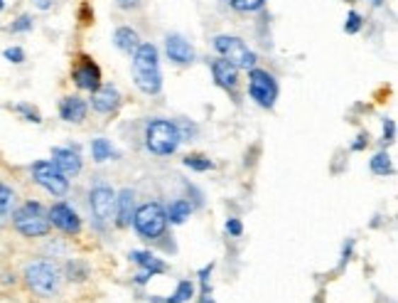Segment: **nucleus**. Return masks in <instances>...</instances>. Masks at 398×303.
Instances as JSON below:
<instances>
[{"label":"nucleus","mask_w":398,"mask_h":303,"mask_svg":"<svg viewBox=\"0 0 398 303\" xmlns=\"http://www.w3.org/2000/svg\"><path fill=\"white\" fill-rule=\"evenodd\" d=\"M86 111H89V104L81 96H64L59 101V119L66 123H81L86 119Z\"/></svg>","instance_id":"17"},{"label":"nucleus","mask_w":398,"mask_h":303,"mask_svg":"<svg viewBox=\"0 0 398 303\" xmlns=\"http://www.w3.org/2000/svg\"><path fill=\"white\" fill-rule=\"evenodd\" d=\"M13 111H15V114H20L25 121H30V123H42V116H40V111L35 109V106H30V104H15Z\"/></svg>","instance_id":"28"},{"label":"nucleus","mask_w":398,"mask_h":303,"mask_svg":"<svg viewBox=\"0 0 398 303\" xmlns=\"http://www.w3.org/2000/svg\"><path fill=\"white\" fill-rule=\"evenodd\" d=\"M229 5L236 13H258L266 8V0H229Z\"/></svg>","instance_id":"27"},{"label":"nucleus","mask_w":398,"mask_h":303,"mask_svg":"<svg viewBox=\"0 0 398 303\" xmlns=\"http://www.w3.org/2000/svg\"><path fill=\"white\" fill-rule=\"evenodd\" d=\"M361 28H364V20H361V15L356 13V10H351V13L347 15V23H344V33L356 35Z\"/></svg>","instance_id":"30"},{"label":"nucleus","mask_w":398,"mask_h":303,"mask_svg":"<svg viewBox=\"0 0 398 303\" xmlns=\"http://www.w3.org/2000/svg\"><path fill=\"white\" fill-rule=\"evenodd\" d=\"M64 274H66V279H69V281H84L86 276H89V266H86L84 261L71 259V261H66Z\"/></svg>","instance_id":"25"},{"label":"nucleus","mask_w":398,"mask_h":303,"mask_svg":"<svg viewBox=\"0 0 398 303\" xmlns=\"http://www.w3.org/2000/svg\"><path fill=\"white\" fill-rule=\"evenodd\" d=\"M113 215H116L118 227H131V219L136 215V190L126 188L116 195V210H113Z\"/></svg>","instance_id":"16"},{"label":"nucleus","mask_w":398,"mask_h":303,"mask_svg":"<svg viewBox=\"0 0 398 303\" xmlns=\"http://www.w3.org/2000/svg\"><path fill=\"white\" fill-rule=\"evenodd\" d=\"M35 3V8H40V10H49L52 8V0H33Z\"/></svg>","instance_id":"36"},{"label":"nucleus","mask_w":398,"mask_h":303,"mask_svg":"<svg viewBox=\"0 0 398 303\" xmlns=\"http://www.w3.org/2000/svg\"><path fill=\"white\" fill-rule=\"evenodd\" d=\"M182 163L194 173H206V171H214V161H209L206 156H187L182 158Z\"/></svg>","instance_id":"26"},{"label":"nucleus","mask_w":398,"mask_h":303,"mask_svg":"<svg viewBox=\"0 0 398 303\" xmlns=\"http://www.w3.org/2000/svg\"><path fill=\"white\" fill-rule=\"evenodd\" d=\"M226 234L229 237H241L244 234V222L239 217H229L226 219Z\"/></svg>","instance_id":"31"},{"label":"nucleus","mask_w":398,"mask_h":303,"mask_svg":"<svg viewBox=\"0 0 398 303\" xmlns=\"http://www.w3.org/2000/svg\"><path fill=\"white\" fill-rule=\"evenodd\" d=\"M150 279H153V276H150V274H146V271H141V274L136 276V284H141V286H143V284H148Z\"/></svg>","instance_id":"37"},{"label":"nucleus","mask_w":398,"mask_h":303,"mask_svg":"<svg viewBox=\"0 0 398 303\" xmlns=\"http://www.w3.org/2000/svg\"><path fill=\"white\" fill-rule=\"evenodd\" d=\"M192 212H194L192 202H189V200H185V198L172 200V202L165 207V215H168V224H185L189 217H192Z\"/></svg>","instance_id":"20"},{"label":"nucleus","mask_w":398,"mask_h":303,"mask_svg":"<svg viewBox=\"0 0 398 303\" xmlns=\"http://www.w3.org/2000/svg\"><path fill=\"white\" fill-rule=\"evenodd\" d=\"M5 10V0H0V13H3Z\"/></svg>","instance_id":"38"},{"label":"nucleus","mask_w":398,"mask_h":303,"mask_svg":"<svg viewBox=\"0 0 398 303\" xmlns=\"http://www.w3.org/2000/svg\"><path fill=\"white\" fill-rule=\"evenodd\" d=\"M113 45H116L121 52L133 55L138 50V45H141V35H138L131 25H121V28H116V33H113Z\"/></svg>","instance_id":"19"},{"label":"nucleus","mask_w":398,"mask_h":303,"mask_svg":"<svg viewBox=\"0 0 398 303\" xmlns=\"http://www.w3.org/2000/svg\"><path fill=\"white\" fill-rule=\"evenodd\" d=\"M381 3H384V0H374V5H381Z\"/></svg>","instance_id":"39"},{"label":"nucleus","mask_w":398,"mask_h":303,"mask_svg":"<svg viewBox=\"0 0 398 303\" xmlns=\"http://www.w3.org/2000/svg\"><path fill=\"white\" fill-rule=\"evenodd\" d=\"M214 50L219 52V57H224L226 62L236 67V69H253L256 67V52L244 42L241 38H234V35H216L214 38Z\"/></svg>","instance_id":"6"},{"label":"nucleus","mask_w":398,"mask_h":303,"mask_svg":"<svg viewBox=\"0 0 398 303\" xmlns=\"http://www.w3.org/2000/svg\"><path fill=\"white\" fill-rule=\"evenodd\" d=\"M366 146H369V136H364V133H361V136L351 143V151H364Z\"/></svg>","instance_id":"35"},{"label":"nucleus","mask_w":398,"mask_h":303,"mask_svg":"<svg viewBox=\"0 0 398 303\" xmlns=\"http://www.w3.org/2000/svg\"><path fill=\"white\" fill-rule=\"evenodd\" d=\"M71 79H74V84L79 86V89H84V91H96L103 84L99 64H96L91 57H81L79 59V64H76L74 72H71Z\"/></svg>","instance_id":"11"},{"label":"nucleus","mask_w":398,"mask_h":303,"mask_svg":"<svg viewBox=\"0 0 398 303\" xmlns=\"http://www.w3.org/2000/svg\"><path fill=\"white\" fill-rule=\"evenodd\" d=\"M123 96L113 84H101L96 91H91V109L96 114H116Z\"/></svg>","instance_id":"13"},{"label":"nucleus","mask_w":398,"mask_h":303,"mask_svg":"<svg viewBox=\"0 0 398 303\" xmlns=\"http://www.w3.org/2000/svg\"><path fill=\"white\" fill-rule=\"evenodd\" d=\"M10 219H13L15 232H18L20 237H25V239L47 237L49 229H52L47 210H45V205L37 202V200H25L20 207L13 210Z\"/></svg>","instance_id":"2"},{"label":"nucleus","mask_w":398,"mask_h":303,"mask_svg":"<svg viewBox=\"0 0 398 303\" xmlns=\"http://www.w3.org/2000/svg\"><path fill=\"white\" fill-rule=\"evenodd\" d=\"M281 94V86H278L276 76L268 69H258L253 67L249 69V96L256 101L261 109H273Z\"/></svg>","instance_id":"7"},{"label":"nucleus","mask_w":398,"mask_h":303,"mask_svg":"<svg viewBox=\"0 0 398 303\" xmlns=\"http://www.w3.org/2000/svg\"><path fill=\"white\" fill-rule=\"evenodd\" d=\"M131 224L141 239H146V242H158V239L168 232V215H165V207L160 202H146L136 210Z\"/></svg>","instance_id":"5"},{"label":"nucleus","mask_w":398,"mask_h":303,"mask_svg":"<svg viewBox=\"0 0 398 303\" xmlns=\"http://www.w3.org/2000/svg\"><path fill=\"white\" fill-rule=\"evenodd\" d=\"M23 279L28 284V289L33 294L42 296V299H52V296L59 294V284H62V271L57 269L52 261H33V264L25 266Z\"/></svg>","instance_id":"4"},{"label":"nucleus","mask_w":398,"mask_h":303,"mask_svg":"<svg viewBox=\"0 0 398 303\" xmlns=\"http://www.w3.org/2000/svg\"><path fill=\"white\" fill-rule=\"evenodd\" d=\"M52 163L64 173L66 178H76L84 168V161H81L79 151L69 146H54L52 148Z\"/></svg>","instance_id":"12"},{"label":"nucleus","mask_w":398,"mask_h":303,"mask_svg":"<svg viewBox=\"0 0 398 303\" xmlns=\"http://www.w3.org/2000/svg\"><path fill=\"white\" fill-rule=\"evenodd\" d=\"M116 5H118V8H123V10H136V8H141V5H143V0H116Z\"/></svg>","instance_id":"34"},{"label":"nucleus","mask_w":398,"mask_h":303,"mask_svg":"<svg viewBox=\"0 0 398 303\" xmlns=\"http://www.w3.org/2000/svg\"><path fill=\"white\" fill-rule=\"evenodd\" d=\"M369 168H371V173L374 176H379V178H389L391 173H394V161H391V156L389 153H376L374 158L369 161Z\"/></svg>","instance_id":"23"},{"label":"nucleus","mask_w":398,"mask_h":303,"mask_svg":"<svg viewBox=\"0 0 398 303\" xmlns=\"http://www.w3.org/2000/svg\"><path fill=\"white\" fill-rule=\"evenodd\" d=\"M89 207H91V215H94L96 224L111 222L113 210H116V193L103 183L94 185L89 193Z\"/></svg>","instance_id":"10"},{"label":"nucleus","mask_w":398,"mask_h":303,"mask_svg":"<svg viewBox=\"0 0 398 303\" xmlns=\"http://www.w3.org/2000/svg\"><path fill=\"white\" fill-rule=\"evenodd\" d=\"M30 173H33V181L37 183L45 193H49L52 198H64V195L69 193V178H66L52 161H35Z\"/></svg>","instance_id":"8"},{"label":"nucleus","mask_w":398,"mask_h":303,"mask_svg":"<svg viewBox=\"0 0 398 303\" xmlns=\"http://www.w3.org/2000/svg\"><path fill=\"white\" fill-rule=\"evenodd\" d=\"M128 256H131L133 264L141 266V271H146L150 276H158V274H165V271H168V264H165L158 254H153V251H148V249H133Z\"/></svg>","instance_id":"18"},{"label":"nucleus","mask_w":398,"mask_h":303,"mask_svg":"<svg viewBox=\"0 0 398 303\" xmlns=\"http://www.w3.org/2000/svg\"><path fill=\"white\" fill-rule=\"evenodd\" d=\"M3 57L8 62H13V64H23V62H25V50L23 47H8L3 52Z\"/></svg>","instance_id":"32"},{"label":"nucleus","mask_w":398,"mask_h":303,"mask_svg":"<svg viewBox=\"0 0 398 303\" xmlns=\"http://www.w3.org/2000/svg\"><path fill=\"white\" fill-rule=\"evenodd\" d=\"M396 138V123L394 119H384V141L391 143Z\"/></svg>","instance_id":"33"},{"label":"nucleus","mask_w":398,"mask_h":303,"mask_svg":"<svg viewBox=\"0 0 398 303\" xmlns=\"http://www.w3.org/2000/svg\"><path fill=\"white\" fill-rule=\"evenodd\" d=\"M182 136H180L177 121L170 119H153L146 126V148L153 156L168 158L172 153H177Z\"/></svg>","instance_id":"3"},{"label":"nucleus","mask_w":398,"mask_h":303,"mask_svg":"<svg viewBox=\"0 0 398 303\" xmlns=\"http://www.w3.org/2000/svg\"><path fill=\"white\" fill-rule=\"evenodd\" d=\"M33 25H35V20H33V15H20L15 23H10V33H30L33 30Z\"/></svg>","instance_id":"29"},{"label":"nucleus","mask_w":398,"mask_h":303,"mask_svg":"<svg viewBox=\"0 0 398 303\" xmlns=\"http://www.w3.org/2000/svg\"><path fill=\"white\" fill-rule=\"evenodd\" d=\"M211 76H214L216 86H221L226 91H234L239 86V69L224 57L211 62Z\"/></svg>","instance_id":"15"},{"label":"nucleus","mask_w":398,"mask_h":303,"mask_svg":"<svg viewBox=\"0 0 398 303\" xmlns=\"http://www.w3.org/2000/svg\"><path fill=\"white\" fill-rule=\"evenodd\" d=\"M165 52H168V57L180 67L192 64L194 57H197V52H194V47L189 45V40H185L182 35H177V33L165 38Z\"/></svg>","instance_id":"14"},{"label":"nucleus","mask_w":398,"mask_h":303,"mask_svg":"<svg viewBox=\"0 0 398 303\" xmlns=\"http://www.w3.org/2000/svg\"><path fill=\"white\" fill-rule=\"evenodd\" d=\"M194 284L189 279H185V281H180L177 284V289H175V294L170 296V299H163V303H189L194 299Z\"/></svg>","instance_id":"24"},{"label":"nucleus","mask_w":398,"mask_h":303,"mask_svg":"<svg viewBox=\"0 0 398 303\" xmlns=\"http://www.w3.org/2000/svg\"><path fill=\"white\" fill-rule=\"evenodd\" d=\"M133 57V81L146 96L163 91V72H160V52L153 42H141Z\"/></svg>","instance_id":"1"},{"label":"nucleus","mask_w":398,"mask_h":303,"mask_svg":"<svg viewBox=\"0 0 398 303\" xmlns=\"http://www.w3.org/2000/svg\"><path fill=\"white\" fill-rule=\"evenodd\" d=\"M47 217H49L52 227L59 229L62 234H69V237H76V234L81 232V227H84L79 212H76L69 202H54L47 210Z\"/></svg>","instance_id":"9"},{"label":"nucleus","mask_w":398,"mask_h":303,"mask_svg":"<svg viewBox=\"0 0 398 303\" xmlns=\"http://www.w3.org/2000/svg\"><path fill=\"white\" fill-rule=\"evenodd\" d=\"M91 158H94L96 163L116 161L118 151L111 146V141H106V138H94V141H91Z\"/></svg>","instance_id":"22"},{"label":"nucleus","mask_w":398,"mask_h":303,"mask_svg":"<svg viewBox=\"0 0 398 303\" xmlns=\"http://www.w3.org/2000/svg\"><path fill=\"white\" fill-rule=\"evenodd\" d=\"M15 202H18V193L10 188L8 183H0V227L10 219L15 210Z\"/></svg>","instance_id":"21"}]
</instances>
